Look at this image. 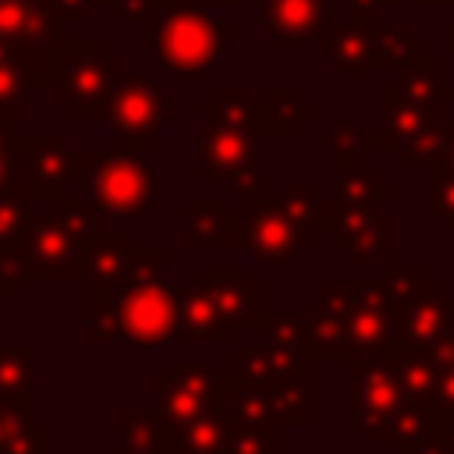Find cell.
<instances>
[{"label":"cell","mask_w":454,"mask_h":454,"mask_svg":"<svg viewBox=\"0 0 454 454\" xmlns=\"http://www.w3.org/2000/svg\"><path fill=\"white\" fill-rule=\"evenodd\" d=\"M202 135H199V181L216 184L227 181L234 195L255 202L266 195V181L259 170V128H255V99H248L245 85H220L213 99L199 103Z\"/></svg>","instance_id":"obj_1"},{"label":"cell","mask_w":454,"mask_h":454,"mask_svg":"<svg viewBox=\"0 0 454 454\" xmlns=\"http://www.w3.org/2000/svg\"><path fill=\"white\" fill-rule=\"evenodd\" d=\"M85 344H170L177 340V284L153 280L85 298Z\"/></svg>","instance_id":"obj_2"},{"label":"cell","mask_w":454,"mask_h":454,"mask_svg":"<svg viewBox=\"0 0 454 454\" xmlns=\"http://www.w3.org/2000/svg\"><path fill=\"white\" fill-rule=\"evenodd\" d=\"M234 28L209 14L202 0H163L149 18V50L160 67L174 71L188 89L202 82L227 50Z\"/></svg>","instance_id":"obj_3"},{"label":"cell","mask_w":454,"mask_h":454,"mask_svg":"<svg viewBox=\"0 0 454 454\" xmlns=\"http://www.w3.org/2000/svg\"><path fill=\"white\" fill-rule=\"evenodd\" d=\"M103 231V213L92 209L85 199H60L50 213H32V223L25 231V259H28V280L46 284H85V259L92 238Z\"/></svg>","instance_id":"obj_4"},{"label":"cell","mask_w":454,"mask_h":454,"mask_svg":"<svg viewBox=\"0 0 454 454\" xmlns=\"http://www.w3.org/2000/svg\"><path fill=\"white\" fill-rule=\"evenodd\" d=\"M121 74V57L103 46V39H60L43 60V89L74 121H99L103 103Z\"/></svg>","instance_id":"obj_5"},{"label":"cell","mask_w":454,"mask_h":454,"mask_svg":"<svg viewBox=\"0 0 454 454\" xmlns=\"http://www.w3.org/2000/svg\"><path fill=\"white\" fill-rule=\"evenodd\" d=\"M312 358L277 351L270 344H231V376L262 390L277 426H312Z\"/></svg>","instance_id":"obj_6"},{"label":"cell","mask_w":454,"mask_h":454,"mask_svg":"<svg viewBox=\"0 0 454 454\" xmlns=\"http://www.w3.org/2000/svg\"><path fill=\"white\" fill-rule=\"evenodd\" d=\"M411 397L387 355L351 358L344 372V422L365 443H390Z\"/></svg>","instance_id":"obj_7"},{"label":"cell","mask_w":454,"mask_h":454,"mask_svg":"<svg viewBox=\"0 0 454 454\" xmlns=\"http://www.w3.org/2000/svg\"><path fill=\"white\" fill-rule=\"evenodd\" d=\"M85 202L103 216H149L153 209V167L138 149L82 153Z\"/></svg>","instance_id":"obj_8"},{"label":"cell","mask_w":454,"mask_h":454,"mask_svg":"<svg viewBox=\"0 0 454 454\" xmlns=\"http://www.w3.org/2000/svg\"><path fill=\"white\" fill-rule=\"evenodd\" d=\"M99 121L117 138V149H138L149 153L153 138L170 121V99L167 89L149 74H117Z\"/></svg>","instance_id":"obj_9"},{"label":"cell","mask_w":454,"mask_h":454,"mask_svg":"<svg viewBox=\"0 0 454 454\" xmlns=\"http://www.w3.org/2000/svg\"><path fill=\"white\" fill-rule=\"evenodd\" d=\"M316 245V231L298 220L280 199H255L241 216H234L231 248H245L259 266H287L298 252Z\"/></svg>","instance_id":"obj_10"},{"label":"cell","mask_w":454,"mask_h":454,"mask_svg":"<svg viewBox=\"0 0 454 454\" xmlns=\"http://www.w3.org/2000/svg\"><path fill=\"white\" fill-rule=\"evenodd\" d=\"M376 145L390 153L394 167L426 163L436 142V131L443 124V106H419L401 99L390 85L376 89Z\"/></svg>","instance_id":"obj_11"},{"label":"cell","mask_w":454,"mask_h":454,"mask_svg":"<svg viewBox=\"0 0 454 454\" xmlns=\"http://www.w3.org/2000/svg\"><path fill=\"white\" fill-rule=\"evenodd\" d=\"M82 181V153L67 135H25L18 149V184L32 206L60 202Z\"/></svg>","instance_id":"obj_12"},{"label":"cell","mask_w":454,"mask_h":454,"mask_svg":"<svg viewBox=\"0 0 454 454\" xmlns=\"http://www.w3.org/2000/svg\"><path fill=\"white\" fill-rule=\"evenodd\" d=\"M340 326V362L387 355L394 344V309L380 277L355 280V291L337 316Z\"/></svg>","instance_id":"obj_13"},{"label":"cell","mask_w":454,"mask_h":454,"mask_svg":"<svg viewBox=\"0 0 454 454\" xmlns=\"http://www.w3.org/2000/svg\"><path fill=\"white\" fill-rule=\"evenodd\" d=\"M220 390L223 380L213 362H167L163 376L153 380V397H156V415L163 422L174 419H195L220 411Z\"/></svg>","instance_id":"obj_14"},{"label":"cell","mask_w":454,"mask_h":454,"mask_svg":"<svg viewBox=\"0 0 454 454\" xmlns=\"http://www.w3.org/2000/svg\"><path fill=\"white\" fill-rule=\"evenodd\" d=\"M323 234H326V245L337 248L344 262L355 270H365V266L387 270L394 259V216L380 213V206L330 213Z\"/></svg>","instance_id":"obj_15"},{"label":"cell","mask_w":454,"mask_h":454,"mask_svg":"<svg viewBox=\"0 0 454 454\" xmlns=\"http://www.w3.org/2000/svg\"><path fill=\"white\" fill-rule=\"evenodd\" d=\"M199 284L206 287L220 323L234 330H259L266 319V287L241 262H202Z\"/></svg>","instance_id":"obj_16"},{"label":"cell","mask_w":454,"mask_h":454,"mask_svg":"<svg viewBox=\"0 0 454 454\" xmlns=\"http://www.w3.org/2000/svg\"><path fill=\"white\" fill-rule=\"evenodd\" d=\"M312 50L326 57L330 71L344 78V85L358 89L365 71H376V53H380V25L365 21H330L319 39H312Z\"/></svg>","instance_id":"obj_17"},{"label":"cell","mask_w":454,"mask_h":454,"mask_svg":"<svg viewBox=\"0 0 454 454\" xmlns=\"http://www.w3.org/2000/svg\"><path fill=\"white\" fill-rule=\"evenodd\" d=\"M60 39H67V25L53 14L50 0H0V43L46 57Z\"/></svg>","instance_id":"obj_18"},{"label":"cell","mask_w":454,"mask_h":454,"mask_svg":"<svg viewBox=\"0 0 454 454\" xmlns=\"http://www.w3.org/2000/svg\"><path fill=\"white\" fill-rule=\"evenodd\" d=\"M447 330H454V298H447L443 287L436 280H429V287L419 298L394 309V344L390 348H429Z\"/></svg>","instance_id":"obj_19"},{"label":"cell","mask_w":454,"mask_h":454,"mask_svg":"<svg viewBox=\"0 0 454 454\" xmlns=\"http://www.w3.org/2000/svg\"><path fill=\"white\" fill-rule=\"evenodd\" d=\"M262 35L280 53H294L298 43H312L330 25L326 0H262Z\"/></svg>","instance_id":"obj_20"},{"label":"cell","mask_w":454,"mask_h":454,"mask_svg":"<svg viewBox=\"0 0 454 454\" xmlns=\"http://www.w3.org/2000/svg\"><path fill=\"white\" fill-rule=\"evenodd\" d=\"M383 199H394V184L380 181L376 167L358 163H330V192H326V216L348 209H369Z\"/></svg>","instance_id":"obj_21"},{"label":"cell","mask_w":454,"mask_h":454,"mask_svg":"<svg viewBox=\"0 0 454 454\" xmlns=\"http://www.w3.org/2000/svg\"><path fill=\"white\" fill-rule=\"evenodd\" d=\"M43 60L11 43H0V114H18L43 92Z\"/></svg>","instance_id":"obj_22"},{"label":"cell","mask_w":454,"mask_h":454,"mask_svg":"<svg viewBox=\"0 0 454 454\" xmlns=\"http://www.w3.org/2000/svg\"><path fill=\"white\" fill-rule=\"evenodd\" d=\"M234 206L227 199H184L181 206V245L184 248H231Z\"/></svg>","instance_id":"obj_23"},{"label":"cell","mask_w":454,"mask_h":454,"mask_svg":"<svg viewBox=\"0 0 454 454\" xmlns=\"http://www.w3.org/2000/svg\"><path fill=\"white\" fill-rule=\"evenodd\" d=\"M138 248V238L131 231H99L89 245L85 259V298H99L117 287V277L131 252Z\"/></svg>","instance_id":"obj_24"},{"label":"cell","mask_w":454,"mask_h":454,"mask_svg":"<svg viewBox=\"0 0 454 454\" xmlns=\"http://www.w3.org/2000/svg\"><path fill=\"white\" fill-rule=\"evenodd\" d=\"M401 99L419 103V106H450L454 103V85L443 82L440 71V57H433L429 50L411 57L408 64L394 67V78L387 82Z\"/></svg>","instance_id":"obj_25"},{"label":"cell","mask_w":454,"mask_h":454,"mask_svg":"<svg viewBox=\"0 0 454 454\" xmlns=\"http://www.w3.org/2000/svg\"><path fill=\"white\" fill-rule=\"evenodd\" d=\"M177 340H213V344L231 348V330L220 323V316L199 280L177 287Z\"/></svg>","instance_id":"obj_26"},{"label":"cell","mask_w":454,"mask_h":454,"mask_svg":"<svg viewBox=\"0 0 454 454\" xmlns=\"http://www.w3.org/2000/svg\"><path fill=\"white\" fill-rule=\"evenodd\" d=\"M309 117H316V106L305 103L298 96V89H291V85H266L262 99H255V128H259V135L287 138Z\"/></svg>","instance_id":"obj_27"},{"label":"cell","mask_w":454,"mask_h":454,"mask_svg":"<svg viewBox=\"0 0 454 454\" xmlns=\"http://www.w3.org/2000/svg\"><path fill=\"white\" fill-rule=\"evenodd\" d=\"M35 390H39V348L0 344V401L35 404Z\"/></svg>","instance_id":"obj_28"},{"label":"cell","mask_w":454,"mask_h":454,"mask_svg":"<svg viewBox=\"0 0 454 454\" xmlns=\"http://www.w3.org/2000/svg\"><path fill=\"white\" fill-rule=\"evenodd\" d=\"M117 436H121L117 454H174L163 419L156 411H145V408H121L117 411Z\"/></svg>","instance_id":"obj_29"},{"label":"cell","mask_w":454,"mask_h":454,"mask_svg":"<svg viewBox=\"0 0 454 454\" xmlns=\"http://www.w3.org/2000/svg\"><path fill=\"white\" fill-rule=\"evenodd\" d=\"M163 426H167L174 454H223L227 422H223L220 411L195 415V419H174V422H163Z\"/></svg>","instance_id":"obj_30"},{"label":"cell","mask_w":454,"mask_h":454,"mask_svg":"<svg viewBox=\"0 0 454 454\" xmlns=\"http://www.w3.org/2000/svg\"><path fill=\"white\" fill-rule=\"evenodd\" d=\"M220 415L227 426H277L273 419V404L262 390L227 376L223 390H220Z\"/></svg>","instance_id":"obj_31"},{"label":"cell","mask_w":454,"mask_h":454,"mask_svg":"<svg viewBox=\"0 0 454 454\" xmlns=\"http://www.w3.org/2000/svg\"><path fill=\"white\" fill-rule=\"evenodd\" d=\"M387 358L394 362V372L404 387V394L419 404H426L433 397L436 387V355L433 348H390Z\"/></svg>","instance_id":"obj_32"},{"label":"cell","mask_w":454,"mask_h":454,"mask_svg":"<svg viewBox=\"0 0 454 454\" xmlns=\"http://www.w3.org/2000/svg\"><path fill=\"white\" fill-rule=\"evenodd\" d=\"M422 209H426V216L440 220V227H443L447 234H454V170L426 163Z\"/></svg>","instance_id":"obj_33"},{"label":"cell","mask_w":454,"mask_h":454,"mask_svg":"<svg viewBox=\"0 0 454 454\" xmlns=\"http://www.w3.org/2000/svg\"><path fill=\"white\" fill-rule=\"evenodd\" d=\"M35 206L25 199L21 184L0 192V252H14L25 245V231L32 223Z\"/></svg>","instance_id":"obj_34"},{"label":"cell","mask_w":454,"mask_h":454,"mask_svg":"<svg viewBox=\"0 0 454 454\" xmlns=\"http://www.w3.org/2000/svg\"><path fill=\"white\" fill-rule=\"evenodd\" d=\"M426 53V43L419 35H411L408 21H390L387 28H380V53H376V71H394L401 64H408L411 57Z\"/></svg>","instance_id":"obj_35"},{"label":"cell","mask_w":454,"mask_h":454,"mask_svg":"<svg viewBox=\"0 0 454 454\" xmlns=\"http://www.w3.org/2000/svg\"><path fill=\"white\" fill-rule=\"evenodd\" d=\"M326 138H330V163H358L369 149H380L376 138L365 135V128L351 121H333Z\"/></svg>","instance_id":"obj_36"},{"label":"cell","mask_w":454,"mask_h":454,"mask_svg":"<svg viewBox=\"0 0 454 454\" xmlns=\"http://www.w3.org/2000/svg\"><path fill=\"white\" fill-rule=\"evenodd\" d=\"M277 199H280L298 220H305L316 234L326 231V202L312 192V184H305V181H287V184H280Z\"/></svg>","instance_id":"obj_37"},{"label":"cell","mask_w":454,"mask_h":454,"mask_svg":"<svg viewBox=\"0 0 454 454\" xmlns=\"http://www.w3.org/2000/svg\"><path fill=\"white\" fill-rule=\"evenodd\" d=\"M223 454H280V426H227Z\"/></svg>","instance_id":"obj_38"},{"label":"cell","mask_w":454,"mask_h":454,"mask_svg":"<svg viewBox=\"0 0 454 454\" xmlns=\"http://www.w3.org/2000/svg\"><path fill=\"white\" fill-rule=\"evenodd\" d=\"M167 259L170 252L163 245H153V248H135L131 259L124 262L121 277H117V287H138V284H153V280H163V270H167Z\"/></svg>","instance_id":"obj_39"},{"label":"cell","mask_w":454,"mask_h":454,"mask_svg":"<svg viewBox=\"0 0 454 454\" xmlns=\"http://www.w3.org/2000/svg\"><path fill=\"white\" fill-rule=\"evenodd\" d=\"M25 128L18 114H0V192L18 188V149Z\"/></svg>","instance_id":"obj_40"},{"label":"cell","mask_w":454,"mask_h":454,"mask_svg":"<svg viewBox=\"0 0 454 454\" xmlns=\"http://www.w3.org/2000/svg\"><path fill=\"white\" fill-rule=\"evenodd\" d=\"M262 337H266V344L270 348H277V351H291V355H305L301 351V312H266V319H262Z\"/></svg>","instance_id":"obj_41"},{"label":"cell","mask_w":454,"mask_h":454,"mask_svg":"<svg viewBox=\"0 0 454 454\" xmlns=\"http://www.w3.org/2000/svg\"><path fill=\"white\" fill-rule=\"evenodd\" d=\"M0 454H57V433L53 426H28L18 436H11L7 443H0Z\"/></svg>","instance_id":"obj_42"},{"label":"cell","mask_w":454,"mask_h":454,"mask_svg":"<svg viewBox=\"0 0 454 454\" xmlns=\"http://www.w3.org/2000/svg\"><path fill=\"white\" fill-rule=\"evenodd\" d=\"M25 284H28V259H25V252L21 248L0 252V298L21 294Z\"/></svg>","instance_id":"obj_43"},{"label":"cell","mask_w":454,"mask_h":454,"mask_svg":"<svg viewBox=\"0 0 454 454\" xmlns=\"http://www.w3.org/2000/svg\"><path fill=\"white\" fill-rule=\"evenodd\" d=\"M426 163L454 170V121L443 117V124H440V131H436V142H433V153H429Z\"/></svg>","instance_id":"obj_44"},{"label":"cell","mask_w":454,"mask_h":454,"mask_svg":"<svg viewBox=\"0 0 454 454\" xmlns=\"http://www.w3.org/2000/svg\"><path fill=\"white\" fill-rule=\"evenodd\" d=\"M394 0H344V18L348 21H365V25H380V11L390 7Z\"/></svg>","instance_id":"obj_45"},{"label":"cell","mask_w":454,"mask_h":454,"mask_svg":"<svg viewBox=\"0 0 454 454\" xmlns=\"http://www.w3.org/2000/svg\"><path fill=\"white\" fill-rule=\"evenodd\" d=\"M50 7H53V14L71 28V25H82V21L89 18L92 0H50Z\"/></svg>","instance_id":"obj_46"},{"label":"cell","mask_w":454,"mask_h":454,"mask_svg":"<svg viewBox=\"0 0 454 454\" xmlns=\"http://www.w3.org/2000/svg\"><path fill=\"white\" fill-rule=\"evenodd\" d=\"M160 4H163V0H121V4H117V18H121L124 25H128V21H149Z\"/></svg>","instance_id":"obj_47"},{"label":"cell","mask_w":454,"mask_h":454,"mask_svg":"<svg viewBox=\"0 0 454 454\" xmlns=\"http://www.w3.org/2000/svg\"><path fill=\"white\" fill-rule=\"evenodd\" d=\"M429 348H433V355H436V369L454 372V330H447V333H443L440 340H433Z\"/></svg>","instance_id":"obj_48"},{"label":"cell","mask_w":454,"mask_h":454,"mask_svg":"<svg viewBox=\"0 0 454 454\" xmlns=\"http://www.w3.org/2000/svg\"><path fill=\"white\" fill-rule=\"evenodd\" d=\"M440 53H447L454 60V18L440 25Z\"/></svg>","instance_id":"obj_49"},{"label":"cell","mask_w":454,"mask_h":454,"mask_svg":"<svg viewBox=\"0 0 454 454\" xmlns=\"http://www.w3.org/2000/svg\"><path fill=\"white\" fill-rule=\"evenodd\" d=\"M429 436H443V440L454 447V415H450V419H443V422H440V426H436Z\"/></svg>","instance_id":"obj_50"},{"label":"cell","mask_w":454,"mask_h":454,"mask_svg":"<svg viewBox=\"0 0 454 454\" xmlns=\"http://www.w3.org/2000/svg\"><path fill=\"white\" fill-rule=\"evenodd\" d=\"M415 7H454V0H408Z\"/></svg>","instance_id":"obj_51"},{"label":"cell","mask_w":454,"mask_h":454,"mask_svg":"<svg viewBox=\"0 0 454 454\" xmlns=\"http://www.w3.org/2000/svg\"><path fill=\"white\" fill-rule=\"evenodd\" d=\"M213 4H216V7H245L248 0H213Z\"/></svg>","instance_id":"obj_52"},{"label":"cell","mask_w":454,"mask_h":454,"mask_svg":"<svg viewBox=\"0 0 454 454\" xmlns=\"http://www.w3.org/2000/svg\"><path fill=\"white\" fill-rule=\"evenodd\" d=\"M92 4H103V7H117L121 0H92Z\"/></svg>","instance_id":"obj_53"}]
</instances>
